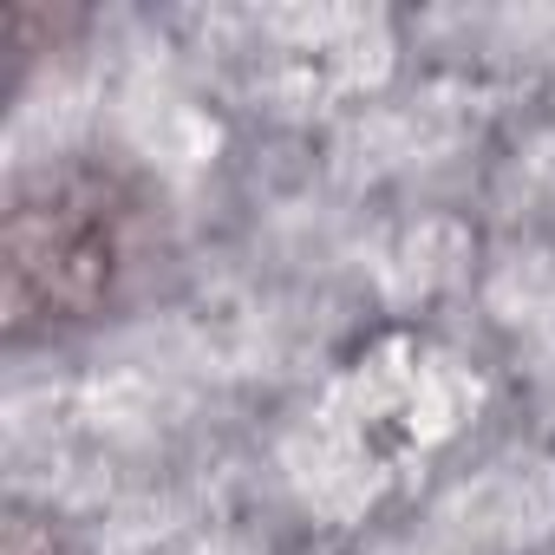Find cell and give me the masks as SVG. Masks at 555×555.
Returning a JSON list of instances; mask_svg holds the SVG:
<instances>
[{
  "label": "cell",
  "mask_w": 555,
  "mask_h": 555,
  "mask_svg": "<svg viewBox=\"0 0 555 555\" xmlns=\"http://www.w3.org/2000/svg\"><path fill=\"white\" fill-rule=\"evenodd\" d=\"M131 216L138 203L125 196V183L92 170H73L60 183L47 177V203H14L8 222L14 327H27L34 314L66 321L105 301L131 255Z\"/></svg>",
  "instance_id": "1"
}]
</instances>
